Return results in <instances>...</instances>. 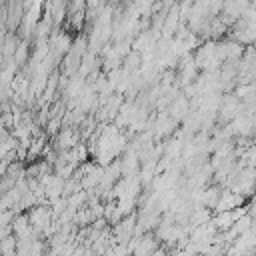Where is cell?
I'll use <instances>...</instances> for the list:
<instances>
[{
	"label": "cell",
	"mask_w": 256,
	"mask_h": 256,
	"mask_svg": "<svg viewBox=\"0 0 256 256\" xmlns=\"http://www.w3.org/2000/svg\"><path fill=\"white\" fill-rule=\"evenodd\" d=\"M24 18V4L22 2H8L6 4V28L14 34V30L20 28Z\"/></svg>",
	"instance_id": "1"
},
{
	"label": "cell",
	"mask_w": 256,
	"mask_h": 256,
	"mask_svg": "<svg viewBox=\"0 0 256 256\" xmlns=\"http://www.w3.org/2000/svg\"><path fill=\"white\" fill-rule=\"evenodd\" d=\"M154 250H158V244H156V238L146 234V236H138V242H136V248H134V256H150Z\"/></svg>",
	"instance_id": "2"
},
{
	"label": "cell",
	"mask_w": 256,
	"mask_h": 256,
	"mask_svg": "<svg viewBox=\"0 0 256 256\" xmlns=\"http://www.w3.org/2000/svg\"><path fill=\"white\" fill-rule=\"evenodd\" d=\"M210 222L214 224V228H216L218 232H226V230H230L232 224H234L232 210H230V212H216V214L210 218Z\"/></svg>",
	"instance_id": "3"
},
{
	"label": "cell",
	"mask_w": 256,
	"mask_h": 256,
	"mask_svg": "<svg viewBox=\"0 0 256 256\" xmlns=\"http://www.w3.org/2000/svg\"><path fill=\"white\" fill-rule=\"evenodd\" d=\"M28 60H30V42L20 40L18 46H16V52H14V56H12V62L16 64V68H20V66H24Z\"/></svg>",
	"instance_id": "4"
},
{
	"label": "cell",
	"mask_w": 256,
	"mask_h": 256,
	"mask_svg": "<svg viewBox=\"0 0 256 256\" xmlns=\"http://www.w3.org/2000/svg\"><path fill=\"white\" fill-rule=\"evenodd\" d=\"M16 246H18V240L16 236L8 234L0 240V256H14L16 254Z\"/></svg>",
	"instance_id": "5"
},
{
	"label": "cell",
	"mask_w": 256,
	"mask_h": 256,
	"mask_svg": "<svg viewBox=\"0 0 256 256\" xmlns=\"http://www.w3.org/2000/svg\"><path fill=\"white\" fill-rule=\"evenodd\" d=\"M172 256H190V254H188L184 248H176V250L172 252Z\"/></svg>",
	"instance_id": "6"
},
{
	"label": "cell",
	"mask_w": 256,
	"mask_h": 256,
	"mask_svg": "<svg viewBox=\"0 0 256 256\" xmlns=\"http://www.w3.org/2000/svg\"><path fill=\"white\" fill-rule=\"evenodd\" d=\"M150 256H166V252H164V250H160V248H158V250H154V252H152V254H150Z\"/></svg>",
	"instance_id": "7"
}]
</instances>
